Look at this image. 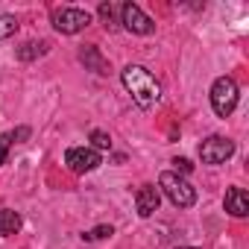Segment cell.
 Listing matches in <instances>:
<instances>
[{
    "mask_svg": "<svg viewBox=\"0 0 249 249\" xmlns=\"http://www.w3.org/2000/svg\"><path fill=\"white\" fill-rule=\"evenodd\" d=\"M120 82H123V88L132 94V100L138 103V108L150 111V108L159 106V100H161V85H159V79H156L147 68H141V65H126V68H123V73H120Z\"/></svg>",
    "mask_w": 249,
    "mask_h": 249,
    "instance_id": "1",
    "label": "cell"
},
{
    "mask_svg": "<svg viewBox=\"0 0 249 249\" xmlns=\"http://www.w3.org/2000/svg\"><path fill=\"white\" fill-rule=\"evenodd\" d=\"M159 188L164 191V196H167L176 208H191V205L196 202V188H194L185 176H179V173H173V170H164V173L159 176Z\"/></svg>",
    "mask_w": 249,
    "mask_h": 249,
    "instance_id": "2",
    "label": "cell"
},
{
    "mask_svg": "<svg viewBox=\"0 0 249 249\" xmlns=\"http://www.w3.org/2000/svg\"><path fill=\"white\" fill-rule=\"evenodd\" d=\"M237 100H240V91H237V82L231 76L214 79V85H211V108H214L217 117H229L237 108Z\"/></svg>",
    "mask_w": 249,
    "mask_h": 249,
    "instance_id": "3",
    "label": "cell"
},
{
    "mask_svg": "<svg viewBox=\"0 0 249 249\" xmlns=\"http://www.w3.org/2000/svg\"><path fill=\"white\" fill-rule=\"evenodd\" d=\"M91 24V12L76 9V6H62L53 12V30L62 36H76Z\"/></svg>",
    "mask_w": 249,
    "mask_h": 249,
    "instance_id": "4",
    "label": "cell"
},
{
    "mask_svg": "<svg viewBox=\"0 0 249 249\" xmlns=\"http://www.w3.org/2000/svg\"><path fill=\"white\" fill-rule=\"evenodd\" d=\"M120 24H123V30L132 33V36H150L156 30L153 18L138 3H120Z\"/></svg>",
    "mask_w": 249,
    "mask_h": 249,
    "instance_id": "5",
    "label": "cell"
},
{
    "mask_svg": "<svg viewBox=\"0 0 249 249\" xmlns=\"http://www.w3.org/2000/svg\"><path fill=\"white\" fill-rule=\"evenodd\" d=\"M234 156V141L223 138V135H211L199 144V159L202 164H223Z\"/></svg>",
    "mask_w": 249,
    "mask_h": 249,
    "instance_id": "6",
    "label": "cell"
},
{
    "mask_svg": "<svg viewBox=\"0 0 249 249\" xmlns=\"http://www.w3.org/2000/svg\"><path fill=\"white\" fill-rule=\"evenodd\" d=\"M65 164H68V170H73V173H91V170H97V167L103 164V159H100V153L91 150V147H71V150L65 153Z\"/></svg>",
    "mask_w": 249,
    "mask_h": 249,
    "instance_id": "7",
    "label": "cell"
},
{
    "mask_svg": "<svg viewBox=\"0 0 249 249\" xmlns=\"http://www.w3.org/2000/svg\"><path fill=\"white\" fill-rule=\"evenodd\" d=\"M159 202H161V194L156 185H141L135 191V208H138V217H153L159 211Z\"/></svg>",
    "mask_w": 249,
    "mask_h": 249,
    "instance_id": "8",
    "label": "cell"
},
{
    "mask_svg": "<svg viewBox=\"0 0 249 249\" xmlns=\"http://www.w3.org/2000/svg\"><path fill=\"white\" fill-rule=\"evenodd\" d=\"M79 62L85 65V71H94V73H100V76H106L111 68H108V59L100 53V47L97 44H82L79 47Z\"/></svg>",
    "mask_w": 249,
    "mask_h": 249,
    "instance_id": "9",
    "label": "cell"
},
{
    "mask_svg": "<svg viewBox=\"0 0 249 249\" xmlns=\"http://www.w3.org/2000/svg\"><path fill=\"white\" fill-rule=\"evenodd\" d=\"M223 205H226V211H229L231 217H237V220H243V217L249 214V196H246L243 188H229Z\"/></svg>",
    "mask_w": 249,
    "mask_h": 249,
    "instance_id": "10",
    "label": "cell"
},
{
    "mask_svg": "<svg viewBox=\"0 0 249 249\" xmlns=\"http://www.w3.org/2000/svg\"><path fill=\"white\" fill-rule=\"evenodd\" d=\"M47 50H50V41H44V38H38V41H36V38H33V41H24V44L15 50V56H18L21 62H36V59H38V56H44Z\"/></svg>",
    "mask_w": 249,
    "mask_h": 249,
    "instance_id": "11",
    "label": "cell"
},
{
    "mask_svg": "<svg viewBox=\"0 0 249 249\" xmlns=\"http://www.w3.org/2000/svg\"><path fill=\"white\" fill-rule=\"evenodd\" d=\"M21 226H24V220H21L18 211H12V208H0V234H3V237L15 234Z\"/></svg>",
    "mask_w": 249,
    "mask_h": 249,
    "instance_id": "12",
    "label": "cell"
},
{
    "mask_svg": "<svg viewBox=\"0 0 249 249\" xmlns=\"http://www.w3.org/2000/svg\"><path fill=\"white\" fill-rule=\"evenodd\" d=\"M18 18L15 15H0V41H6V38H12L15 33H18Z\"/></svg>",
    "mask_w": 249,
    "mask_h": 249,
    "instance_id": "13",
    "label": "cell"
},
{
    "mask_svg": "<svg viewBox=\"0 0 249 249\" xmlns=\"http://www.w3.org/2000/svg\"><path fill=\"white\" fill-rule=\"evenodd\" d=\"M120 6H114V3H100V21H103V27L106 30H117V21H114V12H117Z\"/></svg>",
    "mask_w": 249,
    "mask_h": 249,
    "instance_id": "14",
    "label": "cell"
},
{
    "mask_svg": "<svg viewBox=\"0 0 249 249\" xmlns=\"http://www.w3.org/2000/svg\"><path fill=\"white\" fill-rule=\"evenodd\" d=\"M88 141H91V150H111V138H108V132H103V129H91V135H88Z\"/></svg>",
    "mask_w": 249,
    "mask_h": 249,
    "instance_id": "15",
    "label": "cell"
},
{
    "mask_svg": "<svg viewBox=\"0 0 249 249\" xmlns=\"http://www.w3.org/2000/svg\"><path fill=\"white\" fill-rule=\"evenodd\" d=\"M111 234H114V229L103 223V226H94L91 231H82V240H106V237H111Z\"/></svg>",
    "mask_w": 249,
    "mask_h": 249,
    "instance_id": "16",
    "label": "cell"
},
{
    "mask_svg": "<svg viewBox=\"0 0 249 249\" xmlns=\"http://www.w3.org/2000/svg\"><path fill=\"white\" fill-rule=\"evenodd\" d=\"M3 138L9 141V147H12V144H24V141L30 138V126H18V129H12V132H6Z\"/></svg>",
    "mask_w": 249,
    "mask_h": 249,
    "instance_id": "17",
    "label": "cell"
},
{
    "mask_svg": "<svg viewBox=\"0 0 249 249\" xmlns=\"http://www.w3.org/2000/svg\"><path fill=\"white\" fill-rule=\"evenodd\" d=\"M173 164H176V173H191L194 170V164L188 159H173Z\"/></svg>",
    "mask_w": 249,
    "mask_h": 249,
    "instance_id": "18",
    "label": "cell"
},
{
    "mask_svg": "<svg viewBox=\"0 0 249 249\" xmlns=\"http://www.w3.org/2000/svg\"><path fill=\"white\" fill-rule=\"evenodd\" d=\"M6 161H9V141L0 138V164H6Z\"/></svg>",
    "mask_w": 249,
    "mask_h": 249,
    "instance_id": "19",
    "label": "cell"
},
{
    "mask_svg": "<svg viewBox=\"0 0 249 249\" xmlns=\"http://www.w3.org/2000/svg\"><path fill=\"white\" fill-rule=\"evenodd\" d=\"M173 249H196V246H173Z\"/></svg>",
    "mask_w": 249,
    "mask_h": 249,
    "instance_id": "20",
    "label": "cell"
}]
</instances>
